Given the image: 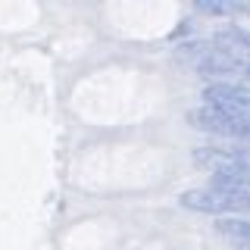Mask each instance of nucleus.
I'll list each match as a JSON object with an SVG mask.
<instances>
[{
	"instance_id": "2",
	"label": "nucleus",
	"mask_w": 250,
	"mask_h": 250,
	"mask_svg": "<svg viewBox=\"0 0 250 250\" xmlns=\"http://www.w3.org/2000/svg\"><path fill=\"white\" fill-rule=\"evenodd\" d=\"M203 100H207V106H213V109H222V113H229V116L247 119L250 91H247V84H241V82H213V84H207V88H203Z\"/></svg>"
},
{
	"instance_id": "1",
	"label": "nucleus",
	"mask_w": 250,
	"mask_h": 250,
	"mask_svg": "<svg viewBox=\"0 0 250 250\" xmlns=\"http://www.w3.org/2000/svg\"><path fill=\"white\" fill-rule=\"evenodd\" d=\"M188 122L200 131H213V135H225V138H247L250 135V119L229 116V113L213 109V106L191 109V113H188Z\"/></svg>"
},
{
	"instance_id": "5",
	"label": "nucleus",
	"mask_w": 250,
	"mask_h": 250,
	"mask_svg": "<svg viewBox=\"0 0 250 250\" xmlns=\"http://www.w3.org/2000/svg\"><path fill=\"white\" fill-rule=\"evenodd\" d=\"M194 163L213 169V172H225V169H234V166H241V163H247V156H244V150H213V147H200V150H194Z\"/></svg>"
},
{
	"instance_id": "6",
	"label": "nucleus",
	"mask_w": 250,
	"mask_h": 250,
	"mask_svg": "<svg viewBox=\"0 0 250 250\" xmlns=\"http://www.w3.org/2000/svg\"><path fill=\"white\" fill-rule=\"evenodd\" d=\"M216 229H219V234H229V238H234L238 244H247V238H250V225L244 222V219H219L216 222Z\"/></svg>"
},
{
	"instance_id": "3",
	"label": "nucleus",
	"mask_w": 250,
	"mask_h": 250,
	"mask_svg": "<svg viewBox=\"0 0 250 250\" xmlns=\"http://www.w3.org/2000/svg\"><path fill=\"white\" fill-rule=\"evenodd\" d=\"M182 207L188 209H200V213H244L250 207L247 197H229L222 191H213V188H203V191H185L182 194Z\"/></svg>"
},
{
	"instance_id": "4",
	"label": "nucleus",
	"mask_w": 250,
	"mask_h": 250,
	"mask_svg": "<svg viewBox=\"0 0 250 250\" xmlns=\"http://www.w3.org/2000/svg\"><path fill=\"white\" fill-rule=\"evenodd\" d=\"M197 69L203 75H209V78H219V75H247V57L216 50V47H209V41H207V53L197 60Z\"/></svg>"
}]
</instances>
